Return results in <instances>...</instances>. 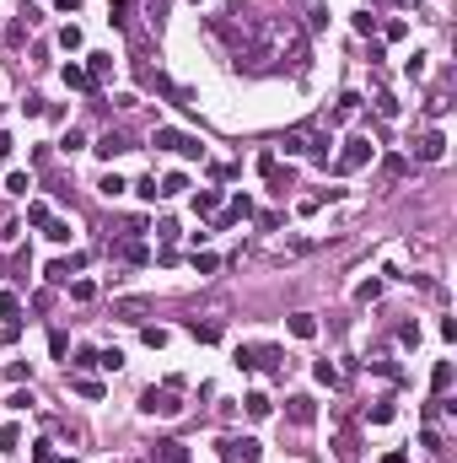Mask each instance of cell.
<instances>
[{
    "label": "cell",
    "instance_id": "6da1fadb",
    "mask_svg": "<svg viewBox=\"0 0 457 463\" xmlns=\"http://www.w3.org/2000/svg\"><path fill=\"white\" fill-rule=\"evenodd\" d=\"M285 156H312V162H328V129H318V124H296V129H285Z\"/></svg>",
    "mask_w": 457,
    "mask_h": 463
},
{
    "label": "cell",
    "instance_id": "7a4b0ae2",
    "mask_svg": "<svg viewBox=\"0 0 457 463\" xmlns=\"http://www.w3.org/2000/svg\"><path fill=\"white\" fill-rule=\"evenodd\" d=\"M140 410H146V415H183V404H178V388H146V393H140Z\"/></svg>",
    "mask_w": 457,
    "mask_h": 463
},
{
    "label": "cell",
    "instance_id": "3957f363",
    "mask_svg": "<svg viewBox=\"0 0 457 463\" xmlns=\"http://www.w3.org/2000/svg\"><path fill=\"white\" fill-rule=\"evenodd\" d=\"M151 146L156 151H178V156H205V146H199L194 135H183V129H156Z\"/></svg>",
    "mask_w": 457,
    "mask_h": 463
},
{
    "label": "cell",
    "instance_id": "277c9868",
    "mask_svg": "<svg viewBox=\"0 0 457 463\" xmlns=\"http://www.w3.org/2000/svg\"><path fill=\"white\" fill-rule=\"evenodd\" d=\"M366 162H371V140H366V135L345 140V151L334 156V167H339V172H355V167H366Z\"/></svg>",
    "mask_w": 457,
    "mask_h": 463
},
{
    "label": "cell",
    "instance_id": "5b68a950",
    "mask_svg": "<svg viewBox=\"0 0 457 463\" xmlns=\"http://www.w3.org/2000/svg\"><path fill=\"white\" fill-rule=\"evenodd\" d=\"M221 452H226V458H243V463H259L264 442H259V436H226V442H221Z\"/></svg>",
    "mask_w": 457,
    "mask_h": 463
},
{
    "label": "cell",
    "instance_id": "8992f818",
    "mask_svg": "<svg viewBox=\"0 0 457 463\" xmlns=\"http://www.w3.org/2000/svg\"><path fill=\"white\" fill-rule=\"evenodd\" d=\"M414 156H420V162H442L446 156V135L442 129H425V135L414 140Z\"/></svg>",
    "mask_w": 457,
    "mask_h": 463
},
{
    "label": "cell",
    "instance_id": "52a82bcc",
    "mask_svg": "<svg viewBox=\"0 0 457 463\" xmlns=\"http://www.w3.org/2000/svg\"><path fill=\"white\" fill-rule=\"evenodd\" d=\"M76 269H86V253H70V259H54L44 269L49 280H54V286H70V275H76Z\"/></svg>",
    "mask_w": 457,
    "mask_h": 463
},
{
    "label": "cell",
    "instance_id": "ba28073f",
    "mask_svg": "<svg viewBox=\"0 0 457 463\" xmlns=\"http://www.w3.org/2000/svg\"><path fill=\"white\" fill-rule=\"evenodd\" d=\"M285 415L296 420V426H312V420H318V404L307 399V393H290V399H285Z\"/></svg>",
    "mask_w": 457,
    "mask_h": 463
},
{
    "label": "cell",
    "instance_id": "9c48e42d",
    "mask_svg": "<svg viewBox=\"0 0 457 463\" xmlns=\"http://www.w3.org/2000/svg\"><path fill=\"white\" fill-rule=\"evenodd\" d=\"M259 172L274 184V194H285V189H290V172H280V156H274V151H264V156H259Z\"/></svg>",
    "mask_w": 457,
    "mask_h": 463
},
{
    "label": "cell",
    "instance_id": "30bf717a",
    "mask_svg": "<svg viewBox=\"0 0 457 463\" xmlns=\"http://www.w3.org/2000/svg\"><path fill=\"white\" fill-rule=\"evenodd\" d=\"M151 463H194V458H188L183 442H156V448H151Z\"/></svg>",
    "mask_w": 457,
    "mask_h": 463
},
{
    "label": "cell",
    "instance_id": "8fae6325",
    "mask_svg": "<svg viewBox=\"0 0 457 463\" xmlns=\"http://www.w3.org/2000/svg\"><path fill=\"white\" fill-rule=\"evenodd\" d=\"M113 312H119V318H129V324H140V318L151 312V302H146V296H124V302H113Z\"/></svg>",
    "mask_w": 457,
    "mask_h": 463
},
{
    "label": "cell",
    "instance_id": "7c38bea8",
    "mask_svg": "<svg viewBox=\"0 0 457 463\" xmlns=\"http://www.w3.org/2000/svg\"><path fill=\"white\" fill-rule=\"evenodd\" d=\"M124 151H129V140H124V135H113V129H108V135L97 140V156H103V162H113V156H124Z\"/></svg>",
    "mask_w": 457,
    "mask_h": 463
},
{
    "label": "cell",
    "instance_id": "4fadbf2b",
    "mask_svg": "<svg viewBox=\"0 0 457 463\" xmlns=\"http://www.w3.org/2000/svg\"><path fill=\"white\" fill-rule=\"evenodd\" d=\"M0 318H6V329L22 324V302H16V291H0Z\"/></svg>",
    "mask_w": 457,
    "mask_h": 463
},
{
    "label": "cell",
    "instance_id": "5bb4252c",
    "mask_svg": "<svg viewBox=\"0 0 457 463\" xmlns=\"http://www.w3.org/2000/svg\"><path fill=\"white\" fill-rule=\"evenodd\" d=\"M194 210H199V216H215V210H221V189H199V194H194Z\"/></svg>",
    "mask_w": 457,
    "mask_h": 463
},
{
    "label": "cell",
    "instance_id": "9a60e30c",
    "mask_svg": "<svg viewBox=\"0 0 457 463\" xmlns=\"http://www.w3.org/2000/svg\"><path fill=\"white\" fill-rule=\"evenodd\" d=\"M290 334H296V340H312V334H318V318H312V312H296V318H290Z\"/></svg>",
    "mask_w": 457,
    "mask_h": 463
},
{
    "label": "cell",
    "instance_id": "2e32d148",
    "mask_svg": "<svg viewBox=\"0 0 457 463\" xmlns=\"http://www.w3.org/2000/svg\"><path fill=\"white\" fill-rule=\"evenodd\" d=\"M430 388H436V399L452 388V361H436V372H430Z\"/></svg>",
    "mask_w": 457,
    "mask_h": 463
},
{
    "label": "cell",
    "instance_id": "e0dca14e",
    "mask_svg": "<svg viewBox=\"0 0 457 463\" xmlns=\"http://www.w3.org/2000/svg\"><path fill=\"white\" fill-rule=\"evenodd\" d=\"M243 410H247L253 420H264V415L274 410V404H269V393H247V399H243Z\"/></svg>",
    "mask_w": 457,
    "mask_h": 463
},
{
    "label": "cell",
    "instance_id": "ac0fdd59",
    "mask_svg": "<svg viewBox=\"0 0 457 463\" xmlns=\"http://www.w3.org/2000/svg\"><path fill=\"white\" fill-rule=\"evenodd\" d=\"M108 70H113V54H91V65H86V76H91V87H97V81L108 76Z\"/></svg>",
    "mask_w": 457,
    "mask_h": 463
},
{
    "label": "cell",
    "instance_id": "d6986e66",
    "mask_svg": "<svg viewBox=\"0 0 457 463\" xmlns=\"http://www.w3.org/2000/svg\"><path fill=\"white\" fill-rule=\"evenodd\" d=\"M119 253H124L129 264H151V248H146V243H135V237H129V243H124Z\"/></svg>",
    "mask_w": 457,
    "mask_h": 463
},
{
    "label": "cell",
    "instance_id": "ffe728a7",
    "mask_svg": "<svg viewBox=\"0 0 457 463\" xmlns=\"http://www.w3.org/2000/svg\"><path fill=\"white\" fill-rule=\"evenodd\" d=\"M70 388H76L81 399H103V383H97V377H70Z\"/></svg>",
    "mask_w": 457,
    "mask_h": 463
},
{
    "label": "cell",
    "instance_id": "44dd1931",
    "mask_svg": "<svg viewBox=\"0 0 457 463\" xmlns=\"http://www.w3.org/2000/svg\"><path fill=\"white\" fill-rule=\"evenodd\" d=\"M188 334H194L199 345H215V340H221V329H215V324H199V318L188 324Z\"/></svg>",
    "mask_w": 457,
    "mask_h": 463
},
{
    "label": "cell",
    "instance_id": "7402d4cb",
    "mask_svg": "<svg viewBox=\"0 0 457 463\" xmlns=\"http://www.w3.org/2000/svg\"><path fill=\"white\" fill-rule=\"evenodd\" d=\"M65 87H76V92H86V87H91V76L81 70V65H65Z\"/></svg>",
    "mask_w": 457,
    "mask_h": 463
},
{
    "label": "cell",
    "instance_id": "603a6c76",
    "mask_svg": "<svg viewBox=\"0 0 457 463\" xmlns=\"http://www.w3.org/2000/svg\"><path fill=\"white\" fill-rule=\"evenodd\" d=\"M22 448V426H0V452H16Z\"/></svg>",
    "mask_w": 457,
    "mask_h": 463
},
{
    "label": "cell",
    "instance_id": "cb8c5ba5",
    "mask_svg": "<svg viewBox=\"0 0 457 463\" xmlns=\"http://www.w3.org/2000/svg\"><path fill=\"white\" fill-rule=\"evenodd\" d=\"M183 189H188V178H183V172H167V178L156 184V194H183Z\"/></svg>",
    "mask_w": 457,
    "mask_h": 463
},
{
    "label": "cell",
    "instance_id": "d4e9b609",
    "mask_svg": "<svg viewBox=\"0 0 457 463\" xmlns=\"http://www.w3.org/2000/svg\"><path fill=\"white\" fill-rule=\"evenodd\" d=\"M140 340L151 345V350H162V345H167V329H156V324H146V329H140Z\"/></svg>",
    "mask_w": 457,
    "mask_h": 463
},
{
    "label": "cell",
    "instance_id": "484cf974",
    "mask_svg": "<svg viewBox=\"0 0 457 463\" xmlns=\"http://www.w3.org/2000/svg\"><path fill=\"white\" fill-rule=\"evenodd\" d=\"M328 27V6H312V11H307V32H323Z\"/></svg>",
    "mask_w": 457,
    "mask_h": 463
},
{
    "label": "cell",
    "instance_id": "4316f807",
    "mask_svg": "<svg viewBox=\"0 0 457 463\" xmlns=\"http://www.w3.org/2000/svg\"><path fill=\"white\" fill-rule=\"evenodd\" d=\"M27 221H32V227H49L54 216H49V205H44V200H32V205H27Z\"/></svg>",
    "mask_w": 457,
    "mask_h": 463
},
{
    "label": "cell",
    "instance_id": "83f0119b",
    "mask_svg": "<svg viewBox=\"0 0 457 463\" xmlns=\"http://www.w3.org/2000/svg\"><path fill=\"white\" fill-rule=\"evenodd\" d=\"M97 367H103V372H119L124 367V350H97Z\"/></svg>",
    "mask_w": 457,
    "mask_h": 463
},
{
    "label": "cell",
    "instance_id": "f1b7e54d",
    "mask_svg": "<svg viewBox=\"0 0 457 463\" xmlns=\"http://www.w3.org/2000/svg\"><path fill=\"white\" fill-rule=\"evenodd\" d=\"M49 243H70V221H49Z\"/></svg>",
    "mask_w": 457,
    "mask_h": 463
},
{
    "label": "cell",
    "instance_id": "f546056e",
    "mask_svg": "<svg viewBox=\"0 0 457 463\" xmlns=\"http://www.w3.org/2000/svg\"><path fill=\"white\" fill-rule=\"evenodd\" d=\"M355 113H361V97L345 92V97H339V119H355Z\"/></svg>",
    "mask_w": 457,
    "mask_h": 463
},
{
    "label": "cell",
    "instance_id": "4dcf8cb0",
    "mask_svg": "<svg viewBox=\"0 0 457 463\" xmlns=\"http://www.w3.org/2000/svg\"><path fill=\"white\" fill-rule=\"evenodd\" d=\"M355 296H361V302H377V296H382V280H361V286H355Z\"/></svg>",
    "mask_w": 457,
    "mask_h": 463
},
{
    "label": "cell",
    "instance_id": "1f68e13d",
    "mask_svg": "<svg viewBox=\"0 0 457 463\" xmlns=\"http://www.w3.org/2000/svg\"><path fill=\"white\" fill-rule=\"evenodd\" d=\"M70 296H76V302H91V296H97V286H91V280H70Z\"/></svg>",
    "mask_w": 457,
    "mask_h": 463
},
{
    "label": "cell",
    "instance_id": "d6a6232c",
    "mask_svg": "<svg viewBox=\"0 0 457 463\" xmlns=\"http://www.w3.org/2000/svg\"><path fill=\"white\" fill-rule=\"evenodd\" d=\"M60 44L65 49H81V27H76V22H65V27H60Z\"/></svg>",
    "mask_w": 457,
    "mask_h": 463
},
{
    "label": "cell",
    "instance_id": "836d02e7",
    "mask_svg": "<svg viewBox=\"0 0 457 463\" xmlns=\"http://www.w3.org/2000/svg\"><path fill=\"white\" fill-rule=\"evenodd\" d=\"M124 189H129V184H124L119 172H108V178H103V194H108V200H113V194H124Z\"/></svg>",
    "mask_w": 457,
    "mask_h": 463
},
{
    "label": "cell",
    "instance_id": "e575fe53",
    "mask_svg": "<svg viewBox=\"0 0 457 463\" xmlns=\"http://www.w3.org/2000/svg\"><path fill=\"white\" fill-rule=\"evenodd\" d=\"M339 458L355 463V436H350V431H339Z\"/></svg>",
    "mask_w": 457,
    "mask_h": 463
},
{
    "label": "cell",
    "instance_id": "d590c367",
    "mask_svg": "<svg viewBox=\"0 0 457 463\" xmlns=\"http://www.w3.org/2000/svg\"><path fill=\"white\" fill-rule=\"evenodd\" d=\"M420 448H430V452H446V442H442V431H420Z\"/></svg>",
    "mask_w": 457,
    "mask_h": 463
},
{
    "label": "cell",
    "instance_id": "8d00e7d4",
    "mask_svg": "<svg viewBox=\"0 0 457 463\" xmlns=\"http://www.w3.org/2000/svg\"><path fill=\"white\" fill-rule=\"evenodd\" d=\"M70 367H76V372H91V367H97V350H76V361H70Z\"/></svg>",
    "mask_w": 457,
    "mask_h": 463
},
{
    "label": "cell",
    "instance_id": "74e56055",
    "mask_svg": "<svg viewBox=\"0 0 457 463\" xmlns=\"http://www.w3.org/2000/svg\"><path fill=\"white\" fill-rule=\"evenodd\" d=\"M393 420V404H371V426H387Z\"/></svg>",
    "mask_w": 457,
    "mask_h": 463
},
{
    "label": "cell",
    "instance_id": "f35d334b",
    "mask_svg": "<svg viewBox=\"0 0 457 463\" xmlns=\"http://www.w3.org/2000/svg\"><path fill=\"white\" fill-rule=\"evenodd\" d=\"M124 11H129V0H108V22H119V27H124Z\"/></svg>",
    "mask_w": 457,
    "mask_h": 463
},
{
    "label": "cell",
    "instance_id": "ab89813d",
    "mask_svg": "<svg viewBox=\"0 0 457 463\" xmlns=\"http://www.w3.org/2000/svg\"><path fill=\"white\" fill-rule=\"evenodd\" d=\"M6 189H11V194H27L32 184H27V172H11V178H6Z\"/></svg>",
    "mask_w": 457,
    "mask_h": 463
},
{
    "label": "cell",
    "instance_id": "60d3db41",
    "mask_svg": "<svg viewBox=\"0 0 457 463\" xmlns=\"http://www.w3.org/2000/svg\"><path fill=\"white\" fill-rule=\"evenodd\" d=\"M135 194H140V200H162V194H156V178H140Z\"/></svg>",
    "mask_w": 457,
    "mask_h": 463
},
{
    "label": "cell",
    "instance_id": "b9f144b4",
    "mask_svg": "<svg viewBox=\"0 0 457 463\" xmlns=\"http://www.w3.org/2000/svg\"><path fill=\"white\" fill-rule=\"evenodd\" d=\"M237 367H243V372L259 367V361H253V345H237Z\"/></svg>",
    "mask_w": 457,
    "mask_h": 463
},
{
    "label": "cell",
    "instance_id": "7bdbcfd3",
    "mask_svg": "<svg viewBox=\"0 0 457 463\" xmlns=\"http://www.w3.org/2000/svg\"><path fill=\"white\" fill-rule=\"evenodd\" d=\"M27 372H32L27 361H11V367H6V377H11V383H27Z\"/></svg>",
    "mask_w": 457,
    "mask_h": 463
},
{
    "label": "cell",
    "instance_id": "ee69618b",
    "mask_svg": "<svg viewBox=\"0 0 457 463\" xmlns=\"http://www.w3.org/2000/svg\"><path fill=\"white\" fill-rule=\"evenodd\" d=\"M22 113H27V119H38V113H49V103H44V97H27V103H22Z\"/></svg>",
    "mask_w": 457,
    "mask_h": 463
},
{
    "label": "cell",
    "instance_id": "f6af8a7d",
    "mask_svg": "<svg viewBox=\"0 0 457 463\" xmlns=\"http://www.w3.org/2000/svg\"><path fill=\"white\" fill-rule=\"evenodd\" d=\"M215 264H221V259H215V253H194V269H199V275H210Z\"/></svg>",
    "mask_w": 457,
    "mask_h": 463
},
{
    "label": "cell",
    "instance_id": "bcb514c9",
    "mask_svg": "<svg viewBox=\"0 0 457 463\" xmlns=\"http://www.w3.org/2000/svg\"><path fill=\"white\" fill-rule=\"evenodd\" d=\"M54 458H60V452L49 448V442H38V448H32V463H54Z\"/></svg>",
    "mask_w": 457,
    "mask_h": 463
},
{
    "label": "cell",
    "instance_id": "7dc6e473",
    "mask_svg": "<svg viewBox=\"0 0 457 463\" xmlns=\"http://www.w3.org/2000/svg\"><path fill=\"white\" fill-rule=\"evenodd\" d=\"M6 156H11V135H0V167H6Z\"/></svg>",
    "mask_w": 457,
    "mask_h": 463
},
{
    "label": "cell",
    "instance_id": "c3c4849f",
    "mask_svg": "<svg viewBox=\"0 0 457 463\" xmlns=\"http://www.w3.org/2000/svg\"><path fill=\"white\" fill-rule=\"evenodd\" d=\"M54 6H60V11H81V0H54Z\"/></svg>",
    "mask_w": 457,
    "mask_h": 463
},
{
    "label": "cell",
    "instance_id": "681fc988",
    "mask_svg": "<svg viewBox=\"0 0 457 463\" xmlns=\"http://www.w3.org/2000/svg\"><path fill=\"white\" fill-rule=\"evenodd\" d=\"M54 463H76V458H54Z\"/></svg>",
    "mask_w": 457,
    "mask_h": 463
},
{
    "label": "cell",
    "instance_id": "f907efd6",
    "mask_svg": "<svg viewBox=\"0 0 457 463\" xmlns=\"http://www.w3.org/2000/svg\"><path fill=\"white\" fill-rule=\"evenodd\" d=\"M398 6H404V0H398Z\"/></svg>",
    "mask_w": 457,
    "mask_h": 463
},
{
    "label": "cell",
    "instance_id": "816d5d0a",
    "mask_svg": "<svg viewBox=\"0 0 457 463\" xmlns=\"http://www.w3.org/2000/svg\"><path fill=\"white\" fill-rule=\"evenodd\" d=\"M194 6H199V0H194Z\"/></svg>",
    "mask_w": 457,
    "mask_h": 463
}]
</instances>
